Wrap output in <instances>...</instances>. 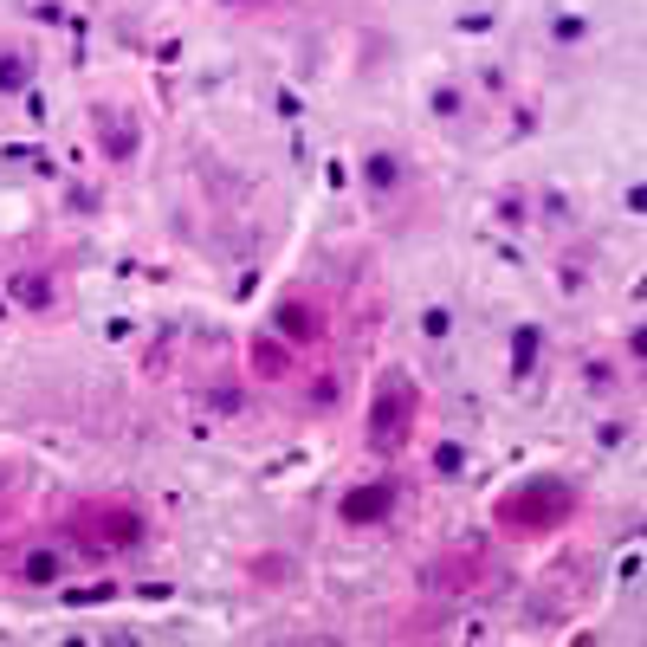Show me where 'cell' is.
I'll list each match as a JSON object with an SVG mask.
<instances>
[{
  "mask_svg": "<svg viewBox=\"0 0 647 647\" xmlns=\"http://www.w3.org/2000/svg\"><path fill=\"white\" fill-rule=\"evenodd\" d=\"M279 330L292 343H318L324 337V318H318V305H305V298H285V305H279Z\"/></svg>",
  "mask_w": 647,
  "mask_h": 647,
  "instance_id": "5",
  "label": "cell"
},
{
  "mask_svg": "<svg viewBox=\"0 0 647 647\" xmlns=\"http://www.w3.org/2000/svg\"><path fill=\"white\" fill-rule=\"evenodd\" d=\"M434 466H440V473H460V447H453V440H440V447H434Z\"/></svg>",
  "mask_w": 647,
  "mask_h": 647,
  "instance_id": "11",
  "label": "cell"
},
{
  "mask_svg": "<svg viewBox=\"0 0 647 647\" xmlns=\"http://www.w3.org/2000/svg\"><path fill=\"white\" fill-rule=\"evenodd\" d=\"M415 408H421L415 382H408L402 369H389V376L376 382V402H369V421H363L369 447H376V453H402L408 428H415Z\"/></svg>",
  "mask_w": 647,
  "mask_h": 647,
  "instance_id": "3",
  "label": "cell"
},
{
  "mask_svg": "<svg viewBox=\"0 0 647 647\" xmlns=\"http://www.w3.org/2000/svg\"><path fill=\"white\" fill-rule=\"evenodd\" d=\"M363 175H369L376 188H395V182H402V162H395V156H369V162H363Z\"/></svg>",
  "mask_w": 647,
  "mask_h": 647,
  "instance_id": "9",
  "label": "cell"
},
{
  "mask_svg": "<svg viewBox=\"0 0 647 647\" xmlns=\"http://www.w3.org/2000/svg\"><path fill=\"white\" fill-rule=\"evenodd\" d=\"M227 7H240V0H227Z\"/></svg>",
  "mask_w": 647,
  "mask_h": 647,
  "instance_id": "13",
  "label": "cell"
},
{
  "mask_svg": "<svg viewBox=\"0 0 647 647\" xmlns=\"http://www.w3.org/2000/svg\"><path fill=\"white\" fill-rule=\"evenodd\" d=\"M570 512H576V492L563 486V479H531V486L505 492V499H499V512H492V518H499L505 531H525V538H531V531H550V525H563Z\"/></svg>",
  "mask_w": 647,
  "mask_h": 647,
  "instance_id": "2",
  "label": "cell"
},
{
  "mask_svg": "<svg viewBox=\"0 0 647 647\" xmlns=\"http://www.w3.org/2000/svg\"><path fill=\"white\" fill-rule=\"evenodd\" d=\"M13 298H20L26 311H52V298H59V292H52L46 272H20V279H13Z\"/></svg>",
  "mask_w": 647,
  "mask_h": 647,
  "instance_id": "7",
  "label": "cell"
},
{
  "mask_svg": "<svg viewBox=\"0 0 647 647\" xmlns=\"http://www.w3.org/2000/svg\"><path fill=\"white\" fill-rule=\"evenodd\" d=\"M72 538L91 550V557H117V550H136L149 538V518L123 499H91L72 512Z\"/></svg>",
  "mask_w": 647,
  "mask_h": 647,
  "instance_id": "1",
  "label": "cell"
},
{
  "mask_svg": "<svg viewBox=\"0 0 647 647\" xmlns=\"http://www.w3.org/2000/svg\"><path fill=\"white\" fill-rule=\"evenodd\" d=\"M531 356H538V330H518V343H512V369H531Z\"/></svg>",
  "mask_w": 647,
  "mask_h": 647,
  "instance_id": "10",
  "label": "cell"
},
{
  "mask_svg": "<svg viewBox=\"0 0 647 647\" xmlns=\"http://www.w3.org/2000/svg\"><path fill=\"white\" fill-rule=\"evenodd\" d=\"M59 550H26L20 557V583H33V589H46V583H59Z\"/></svg>",
  "mask_w": 647,
  "mask_h": 647,
  "instance_id": "6",
  "label": "cell"
},
{
  "mask_svg": "<svg viewBox=\"0 0 647 647\" xmlns=\"http://www.w3.org/2000/svg\"><path fill=\"white\" fill-rule=\"evenodd\" d=\"M0 85H26V59H0Z\"/></svg>",
  "mask_w": 647,
  "mask_h": 647,
  "instance_id": "12",
  "label": "cell"
},
{
  "mask_svg": "<svg viewBox=\"0 0 647 647\" xmlns=\"http://www.w3.org/2000/svg\"><path fill=\"white\" fill-rule=\"evenodd\" d=\"M402 505V486L395 479H369V486H356V492H343V505H337V518L343 525H382V518Z\"/></svg>",
  "mask_w": 647,
  "mask_h": 647,
  "instance_id": "4",
  "label": "cell"
},
{
  "mask_svg": "<svg viewBox=\"0 0 647 647\" xmlns=\"http://www.w3.org/2000/svg\"><path fill=\"white\" fill-rule=\"evenodd\" d=\"M253 369L259 376H285V369H292V350L272 343V337H253Z\"/></svg>",
  "mask_w": 647,
  "mask_h": 647,
  "instance_id": "8",
  "label": "cell"
}]
</instances>
